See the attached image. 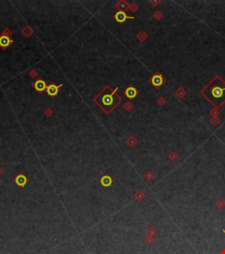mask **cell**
I'll list each match as a JSON object with an SVG mask.
<instances>
[{
	"label": "cell",
	"instance_id": "1",
	"mask_svg": "<svg viewBox=\"0 0 225 254\" xmlns=\"http://www.w3.org/2000/svg\"><path fill=\"white\" fill-rule=\"evenodd\" d=\"M200 94L216 108H221L225 103V81L216 75L201 89Z\"/></svg>",
	"mask_w": 225,
	"mask_h": 254
},
{
	"label": "cell",
	"instance_id": "2",
	"mask_svg": "<svg viewBox=\"0 0 225 254\" xmlns=\"http://www.w3.org/2000/svg\"><path fill=\"white\" fill-rule=\"evenodd\" d=\"M96 102L105 112L108 113L121 102V97L115 94L114 92L108 93L104 90L98 95Z\"/></svg>",
	"mask_w": 225,
	"mask_h": 254
},
{
	"label": "cell",
	"instance_id": "3",
	"mask_svg": "<svg viewBox=\"0 0 225 254\" xmlns=\"http://www.w3.org/2000/svg\"><path fill=\"white\" fill-rule=\"evenodd\" d=\"M150 82L152 84L153 87H155L156 88H159L164 83V79L159 72H157L150 79Z\"/></svg>",
	"mask_w": 225,
	"mask_h": 254
},
{
	"label": "cell",
	"instance_id": "4",
	"mask_svg": "<svg viewBox=\"0 0 225 254\" xmlns=\"http://www.w3.org/2000/svg\"><path fill=\"white\" fill-rule=\"evenodd\" d=\"M14 182H15V184H16L18 186H19L20 188H24V187L26 186V185L27 184L28 180H27V177H26L25 175L19 174V175H18V176L15 177Z\"/></svg>",
	"mask_w": 225,
	"mask_h": 254
},
{
	"label": "cell",
	"instance_id": "5",
	"mask_svg": "<svg viewBox=\"0 0 225 254\" xmlns=\"http://www.w3.org/2000/svg\"><path fill=\"white\" fill-rule=\"evenodd\" d=\"M114 19L116 20V21H118L119 23H122L124 22L127 19H134V17H130V16H128L125 11H119L118 13L114 15Z\"/></svg>",
	"mask_w": 225,
	"mask_h": 254
},
{
	"label": "cell",
	"instance_id": "6",
	"mask_svg": "<svg viewBox=\"0 0 225 254\" xmlns=\"http://www.w3.org/2000/svg\"><path fill=\"white\" fill-rule=\"evenodd\" d=\"M99 183H100V185H101L102 186H104V187H105V188H107V187H109V186L112 185V184H113V179L111 178L110 176H108V175H105L104 177H101V179H100V181H99Z\"/></svg>",
	"mask_w": 225,
	"mask_h": 254
},
{
	"label": "cell",
	"instance_id": "7",
	"mask_svg": "<svg viewBox=\"0 0 225 254\" xmlns=\"http://www.w3.org/2000/svg\"><path fill=\"white\" fill-rule=\"evenodd\" d=\"M61 86L62 85H60V86H55V84H50L49 86L47 88V93L50 96H55L58 94L59 88H60Z\"/></svg>",
	"mask_w": 225,
	"mask_h": 254
},
{
	"label": "cell",
	"instance_id": "8",
	"mask_svg": "<svg viewBox=\"0 0 225 254\" xmlns=\"http://www.w3.org/2000/svg\"><path fill=\"white\" fill-rule=\"evenodd\" d=\"M138 92L137 90L134 88V87H128L126 90H125V95L128 99H134L136 96L137 95Z\"/></svg>",
	"mask_w": 225,
	"mask_h": 254
},
{
	"label": "cell",
	"instance_id": "9",
	"mask_svg": "<svg viewBox=\"0 0 225 254\" xmlns=\"http://www.w3.org/2000/svg\"><path fill=\"white\" fill-rule=\"evenodd\" d=\"M48 88L46 85V82L42 80H38L36 82L34 83V88L36 89L38 92L42 93L43 91H45V89Z\"/></svg>",
	"mask_w": 225,
	"mask_h": 254
},
{
	"label": "cell",
	"instance_id": "10",
	"mask_svg": "<svg viewBox=\"0 0 225 254\" xmlns=\"http://www.w3.org/2000/svg\"><path fill=\"white\" fill-rule=\"evenodd\" d=\"M11 42H13V41H11L8 36H5V35L0 36V47H1L2 49L5 50Z\"/></svg>",
	"mask_w": 225,
	"mask_h": 254
},
{
	"label": "cell",
	"instance_id": "11",
	"mask_svg": "<svg viewBox=\"0 0 225 254\" xmlns=\"http://www.w3.org/2000/svg\"><path fill=\"white\" fill-rule=\"evenodd\" d=\"M128 7V5L125 1H122V2H120L119 4L117 5V8L122 9L121 11H124V10H126Z\"/></svg>",
	"mask_w": 225,
	"mask_h": 254
},
{
	"label": "cell",
	"instance_id": "12",
	"mask_svg": "<svg viewBox=\"0 0 225 254\" xmlns=\"http://www.w3.org/2000/svg\"><path fill=\"white\" fill-rule=\"evenodd\" d=\"M22 33L24 34L27 37H28V36H30L31 35V34L33 33V30L29 28V27H27V28H25L24 29L22 30Z\"/></svg>",
	"mask_w": 225,
	"mask_h": 254
},
{
	"label": "cell",
	"instance_id": "13",
	"mask_svg": "<svg viewBox=\"0 0 225 254\" xmlns=\"http://www.w3.org/2000/svg\"><path fill=\"white\" fill-rule=\"evenodd\" d=\"M35 75H36V72H35L34 71H32L30 72V76H32V77H34Z\"/></svg>",
	"mask_w": 225,
	"mask_h": 254
},
{
	"label": "cell",
	"instance_id": "14",
	"mask_svg": "<svg viewBox=\"0 0 225 254\" xmlns=\"http://www.w3.org/2000/svg\"><path fill=\"white\" fill-rule=\"evenodd\" d=\"M45 113H46L47 115H48V116H50V114H51V110H48L47 111H45Z\"/></svg>",
	"mask_w": 225,
	"mask_h": 254
},
{
	"label": "cell",
	"instance_id": "15",
	"mask_svg": "<svg viewBox=\"0 0 225 254\" xmlns=\"http://www.w3.org/2000/svg\"><path fill=\"white\" fill-rule=\"evenodd\" d=\"M1 173H2V169H1V168H0V174H1Z\"/></svg>",
	"mask_w": 225,
	"mask_h": 254
},
{
	"label": "cell",
	"instance_id": "16",
	"mask_svg": "<svg viewBox=\"0 0 225 254\" xmlns=\"http://www.w3.org/2000/svg\"><path fill=\"white\" fill-rule=\"evenodd\" d=\"M222 231H223V233L225 234V230H224V229H223V230H222Z\"/></svg>",
	"mask_w": 225,
	"mask_h": 254
}]
</instances>
